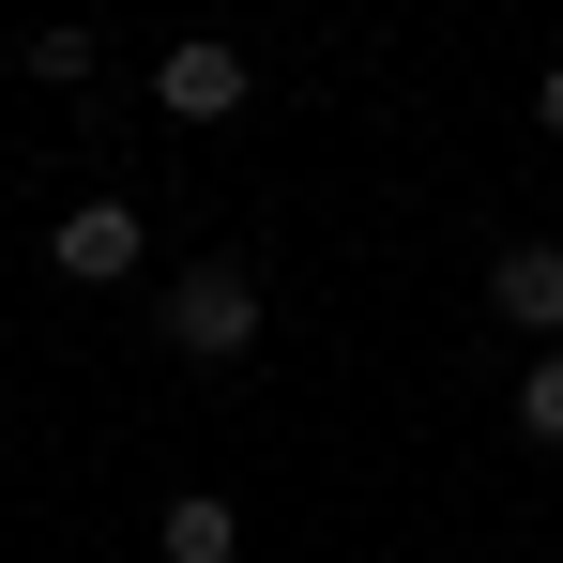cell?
I'll return each instance as SVG.
<instances>
[{
	"label": "cell",
	"instance_id": "cell-1",
	"mask_svg": "<svg viewBox=\"0 0 563 563\" xmlns=\"http://www.w3.org/2000/svg\"><path fill=\"white\" fill-rule=\"evenodd\" d=\"M168 351H198V366L260 351V275H244V260H198V275L168 289Z\"/></svg>",
	"mask_w": 563,
	"mask_h": 563
},
{
	"label": "cell",
	"instance_id": "cell-2",
	"mask_svg": "<svg viewBox=\"0 0 563 563\" xmlns=\"http://www.w3.org/2000/svg\"><path fill=\"white\" fill-rule=\"evenodd\" d=\"M46 260L107 289V275H137V260H153V229H137V198H77V213L46 229Z\"/></svg>",
	"mask_w": 563,
	"mask_h": 563
},
{
	"label": "cell",
	"instance_id": "cell-3",
	"mask_svg": "<svg viewBox=\"0 0 563 563\" xmlns=\"http://www.w3.org/2000/svg\"><path fill=\"white\" fill-rule=\"evenodd\" d=\"M153 107H168V122H229V107H244V46H213V31L168 46V62H153Z\"/></svg>",
	"mask_w": 563,
	"mask_h": 563
},
{
	"label": "cell",
	"instance_id": "cell-4",
	"mask_svg": "<svg viewBox=\"0 0 563 563\" xmlns=\"http://www.w3.org/2000/svg\"><path fill=\"white\" fill-rule=\"evenodd\" d=\"M487 305H503L518 335H563V244H503V260H487Z\"/></svg>",
	"mask_w": 563,
	"mask_h": 563
},
{
	"label": "cell",
	"instance_id": "cell-5",
	"mask_svg": "<svg viewBox=\"0 0 563 563\" xmlns=\"http://www.w3.org/2000/svg\"><path fill=\"white\" fill-rule=\"evenodd\" d=\"M153 549L168 563H244V503H229V487H184V503L153 518Z\"/></svg>",
	"mask_w": 563,
	"mask_h": 563
},
{
	"label": "cell",
	"instance_id": "cell-6",
	"mask_svg": "<svg viewBox=\"0 0 563 563\" xmlns=\"http://www.w3.org/2000/svg\"><path fill=\"white\" fill-rule=\"evenodd\" d=\"M518 427H533V442H563V351H549L533 380H518Z\"/></svg>",
	"mask_w": 563,
	"mask_h": 563
},
{
	"label": "cell",
	"instance_id": "cell-7",
	"mask_svg": "<svg viewBox=\"0 0 563 563\" xmlns=\"http://www.w3.org/2000/svg\"><path fill=\"white\" fill-rule=\"evenodd\" d=\"M533 107H549V137H563V62H549V92H533Z\"/></svg>",
	"mask_w": 563,
	"mask_h": 563
}]
</instances>
